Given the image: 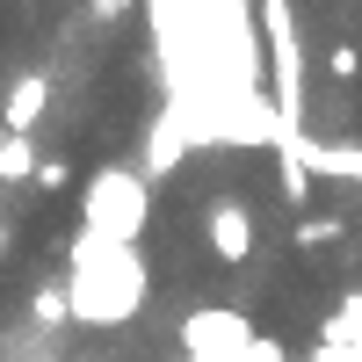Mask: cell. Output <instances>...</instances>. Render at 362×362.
<instances>
[{"instance_id": "obj_11", "label": "cell", "mask_w": 362, "mask_h": 362, "mask_svg": "<svg viewBox=\"0 0 362 362\" xmlns=\"http://www.w3.org/2000/svg\"><path fill=\"white\" fill-rule=\"evenodd\" d=\"M276 167H283V196L305 203V196H312V167H297V160H276Z\"/></svg>"}, {"instance_id": "obj_2", "label": "cell", "mask_w": 362, "mask_h": 362, "mask_svg": "<svg viewBox=\"0 0 362 362\" xmlns=\"http://www.w3.org/2000/svg\"><path fill=\"white\" fill-rule=\"evenodd\" d=\"M153 225V181L138 167H95L80 189V232L109 239V247H138Z\"/></svg>"}, {"instance_id": "obj_5", "label": "cell", "mask_w": 362, "mask_h": 362, "mask_svg": "<svg viewBox=\"0 0 362 362\" xmlns=\"http://www.w3.org/2000/svg\"><path fill=\"white\" fill-rule=\"evenodd\" d=\"M254 239H261V218L239 196H210L203 203V247L218 254L225 268H247L254 261Z\"/></svg>"}, {"instance_id": "obj_15", "label": "cell", "mask_w": 362, "mask_h": 362, "mask_svg": "<svg viewBox=\"0 0 362 362\" xmlns=\"http://www.w3.org/2000/svg\"><path fill=\"white\" fill-rule=\"evenodd\" d=\"M29 362H51V355H29Z\"/></svg>"}, {"instance_id": "obj_3", "label": "cell", "mask_w": 362, "mask_h": 362, "mask_svg": "<svg viewBox=\"0 0 362 362\" xmlns=\"http://www.w3.org/2000/svg\"><path fill=\"white\" fill-rule=\"evenodd\" d=\"M261 44H268V80H276V124L305 131V44H297L290 0H261Z\"/></svg>"}, {"instance_id": "obj_10", "label": "cell", "mask_w": 362, "mask_h": 362, "mask_svg": "<svg viewBox=\"0 0 362 362\" xmlns=\"http://www.w3.org/2000/svg\"><path fill=\"white\" fill-rule=\"evenodd\" d=\"M341 232H348L341 218H297V247H305V254H319V247H334Z\"/></svg>"}, {"instance_id": "obj_7", "label": "cell", "mask_w": 362, "mask_h": 362, "mask_svg": "<svg viewBox=\"0 0 362 362\" xmlns=\"http://www.w3.org/2000/svg\"><path fill=\"white\" fill-rule=\"evenodd\" d=\"M305 167H312V181L326 174V181H362V145H319V138H305Z\"/></svg>"}, {"instance_id": "obj_9", "label": "cell", "mask_w": 362, "mask_h": 362, "mask_svg": "<svg viewBox=\"0 0 362 362\" xmlns=\"http://www.w3.org/2000/svg\"><path fill=\"white\" fill-rule=\"evenodd\" d=\"M29 319H37V326H66V319H73L66 283H37V290H29Z\"/></svg>"}, {"instance_id": "obj_1", "label": "cell", "mask_w": 362, "mask_h": 362, "mask_svg": "<svg viewBox=\"0 0 362 362\" xmlns=\"http://www.w3.org/2000/svg\"><path fill=\"white\" fill-rule=\"evenodd\" d=\"M153 297V268H145L138 247H109L95 232H73L66 239V305L73 326H131Z\"/></svg>"}, {"instance_id": "obj_12", "label": "cell", "mask_w": 362, "mask_h": 362, "mask_svg": "<svg viewBox=\"0 0 362 362\" xmlns=\"http://www.w3.org/2000/svg\"><path fill=\"white\" fill-rule=\"evenodd\" d=\"M326 73H334V80H362V51H355V44H334Z\"/></svg>"}, {"instance_id": "obj_8", "label": "cell", "mask_w": 362, "mask_h": 362, "mask_svg": "<svg viewBox=\"0 0 362 362\" xmlns=\"http://www.w3.org/2000/svg\"><path fill=\"white\" fill-rule=\"evenodd\" d=\"M37 138H15V131H0V189H22V181H37Z\"/></svg>"}, {"instance_id": "obj_4", "label": "cell", "mask_w": 362, "mask_h": 362, "mask_svg": "<svg viewBox=\"0 0 362 362\" xmlns=\"http://www.w3.org/2000/svg\"><path fill=\"white\" fill-rule=\"evenodd\" d=\"M254 348H261V326L239 305H196L181 319V355L189 362H254Z\"/></svg>"}, {"instance_id": "obj_6", "label": "cell", "mask_w": 362, "mask_h": 362, "mask_svg": "<svg viewBox=\"0 0 362 362\" xmlns=\"http://www.w3.org/2000/svg\"><path fill=\"white\" fill-rule=\"evenodd\" d=\"M44 109H51V73H15V80H8V102H0V131L37 138Z\"/></svg>"}, {"instance_id": "obj_14", "label": "cell", "mask_w": 362, "mask_h": 362, "mask_svg": "<svg viewBox=\"0 0 362 362\" xmlns=\"http://www.w3.org/2000/svg\"><path fill=\"white\" fill-rule=\"evenodd\" d=\"M124 8H131V0H95V22H116Z\"/></svg>"}, {"instance_id": "obj_13", "label": "cell", "mask_w": 362, "mask_h": 362, "mask_svg": "<svg viewBox=\"0 0 362 362\" xmlns=\"http://www.w3.org/2000/svg\"><path fill=\"white\" fill-rule=\"evenodd\" d=\"M37 189H44V196L66 189V160H44V167H37Z\"/></svg>"}]
</instances>
